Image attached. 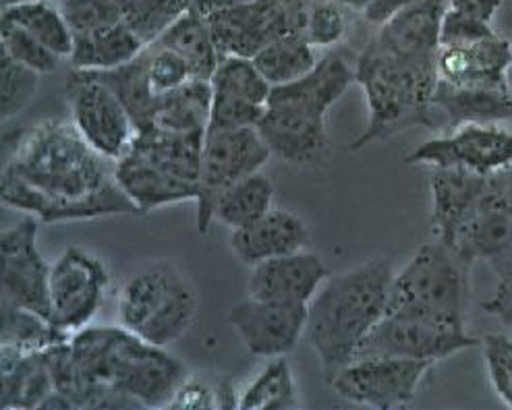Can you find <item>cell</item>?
<instances>
[{
  "label": "cell",
  "mask_w": 512,
  "mask_h": 410,
  "mask_svg": "<svg viewBox=\"0 0 512 410\" xmlns=\"http://www.w3.org/2000/svg\"><path fill=\"white\" fill-rule=\"evenodd\" d=\"M301 34L316 50L336 48L349 34V9L340 0H309Z\"/></svg>",
  "instance_id": "39"
},
{
  "label": "cell",
  "mask_w": 512,
  "mask_h": 410,
  "mask_svg": "<svg viewBox=\"0 0 512 410\" xmlns=\"http://www.w3.org/2000/svg\"><path fill=\"white\" fill-rule=\"evenodd\" d=\"M115 179L137 214H150L166 205L197 201L199 185L183 181L150 162L146 156L129 150L115 160Z\"/></svg>",
  "instance_id": "21"
},
{
  "label": "cell",
  "mask_w": 512,
  "mask_h": 410,
  "mask_svg": "<svg viewBox=\"0 0 512 410\" xmlns=\"http://www.w3.org/2000/svg\"><path fill=\"white\" fill-rule=\"evenodd\" d=\"M434 363L398 357L353 359L332 379L330 388L353 404L378 410L411 404Z\"/></svg>",
  "instance_id": "10"
},
{
  "label": "cell",
  "mask_w": 512,
  "mask_h": 410,
  "mask_svg": "<svg viewBox=\"0 0 512 410\" xmlns=\"http://www.w3.org/2000/svg\"><path fill=\"white\" fill-rule=\"evenodd\" d=\"M270 156L272 152L258 127L206 131L202 172H199V197L195 201L199 234L208 232L214 222V205L218 197L249 174L260 172Z\"/></svg>",
  "instance_id": "8"
},
{
  "label": "cell",
  "mask_w": 512,
  "mask_h": 410,
  "mask_svg": "<svg viewBox=\"0 0 512 410\" xmlns=\"http://www.w3.org/2000/svg\"><path fill=\"white\" fill-rule=\"evenodd\" d=\"M508 90H510V96H512V67L508 71Z\"/></svg>",
  "instance_id": "53"
},
{
  "label": "cell",
  "mask_w": 512,
  "mask_h": 410,
  "mask_svg": "<svg viewBox=\"0 0 512 410\" xmlns=\"http://www.w3.org/2000/svg\"><path fill=\"white\" fill-rule=\"evenodd\" d=\"M340 3H343L349 11L363 15L367 11V7L374 3V0H340Z\"/></svg>",
  "instance_id": "52"
},
{
  "label": "cell",
  "mask_w": 512,
  "mask_h": 410,
  "mask_svg": "<svg viewBox=\"0 0 512 410\" xmlns=\"http://www.w3.org/2000/svg\"><path fill=\"white\" fill-rule=\"evenodd\" d=\"M212 90L210 81L191 79L179 90L164 94L152 125L168 131H208Z\"/></svg>",
  "instance_id": "34"
},
{
  "label": "cell",
  "mask_w": 512,
  "mask_h": 410,
  "mask_svg": "<svg viewBox=\"0 0 512 410\" xmlns=\"http://www.w3.org/2000/svg\"><path fill=\"white\" fill-rule=\"evenodd\" d=\"M479 346L492 390L512 408V338L506 334H488Z\"/></svg>",
  "instance_id": "45"
},
{
  "label": "cell",
  "mask_w": 512,
  "mask_h": 410,
  "mask_svg": "<svg viewBox=\"0 0 512 410\" xmlns=\"http://www.w3.org/2000/svg\"><path fill=\"white\" fill-rule=\"evenodd\" d=\"M510 67L512 44L498 34L467 46L440 48L438 54L440 79L459 87L506 90Z\"/></svg>",
  "instance_id": "20"
},
{
  "label": "cell",
  "mask_w": 512,
  "mask_h": 410,
  "mask_svg": "<svg viewBox=\"0 0 512 410\" xmlns=\"http://www.w3.org/2000/svg\"><path fill=\"white\" fill-rule=\"evenodd\" d=\"M0 19L19 25L59 58H71L75 36L61 7L52 0H19V3L5 5Z\"/></svg>",
  "instance_id": "31"
},
{
  "label": "cell",
  "mask_w": 512,
  "mask_h": 410,
  "mask_svg": "<svg viewBox=\"0 0 512 410\" xmlns=\"http://www.w3.org/2000/svg\"><path fill=\"white\" fill-rule=\"evenodd\" d=\"M446 9L448 0H421L380 25L374 42L401 58H438L440 25Z\"/></svg>",
  "instance_id": "24"
},
{
  "label": "cell",
  "mask_w": 512,
  "mask_h": 410,
  "mask_svg": "<svg viewBox=\"0 0 512 410\" xmlns=\"http://www.w3.org/2000/svg\"><path fill=\"white\" fill-rule=\"evenodd\" d=\"M274 208V185L262 172H253L226 189L214 205V222L231 230L258 222Z\"/></svg>",
  "instance_id": "32"
},
{
  "label": "cell",
  "mask_w": 512,
  "mask_h": 410,
  "mask_svg": "<svg viewBox=\"0 0 512 410\" xmlns=\"http://www.w3.org/2000/svg\"><path fill=\"white\" fill-rule=\"evenodd\" d=\"M65 96L73 125L83 139L110 162L119 160L137 131L112 87L96 71L73 69L65 83Z\"/></svg>",
  "instance_id": "9"
},
{
  "label": "cell",
  "mask_w": 512,
  "mask_h": 410,
  "mask_svg": "<svg viewBox=\"0 0 512 410\" xmlns=\"http://www.w3.org/2000/svg\"><path fill=\"white\" fill-rule=\"evenodd\" d=\"M357 83L367 102V125L349 150L386 141L415 127L436 129L434 92L438 58H401L369 42L355 61Z\"/></svg>",
  "instance_id": "4"
},
{
  "label": "cell",
  "mask_w": 512,
  "mask_h": 410,
  "mask_svg": "<svg viewBox=\"0 0 512 410\" xmlns=\"http://www.w3.org/2000/svg\"><path fill=\"white\" fill-rule=\"evenodd\" d=\"M411 166L461 168L494 177L512 168V131L500 123H469L421 143L407 158Z\"/></svg>",
  "instance_id": "11"
},
{
  "label": "cell",
  "mask_w": 512,
  "mask_h": 410,
  "mask_svg": "<svg viewBox=\"0 0 512 410\" xmlns=\"http://www.w3.org/2000/svg\"><path fill=\"white\" fill-rule=\"evenodd\" d=\"M81 377L77 408L168 406L187 367L127 328H83L71 336Z\"/></svg>",
  "instance_id": "2"
},
{
  "label": "cell",
  "mask_w": 512,
  "mask_h": 410,
  "mask_svg": "<svg viewBox=\"0 0 512 410\" xmlns=\"http://www.w3.org/2000/svg\"><path fill=\"white\" fill-rule=\"evenodd\" d=\"M96 73L112 87V92H115L119 100L125 104L131 121L135 125V131L152 125L162 96H158L152 90V83L148 77L146 50L123 67L110 69V71H96Z\"/></svg>",
  "instance_id": "33"
},
{
  "label": "cell",
  "mask_w": 512,
  "mask_h": 410,
  "mask_svg": "<svg viewBox=\"0 0 512 410\" xmlns=\"http://www.w3.org/2000/svg\"><path fill=\"white\" fill-rule=\"evenodd\" d=\"M481 307L488 315L498 317L506 328L512 330V278L498 280L496 292Z\"/></svg>",
  "instance_id": "47"
},
{
  "label": "cell",
  "mask_w": 512,
  "mask_h": 410,
  "mask_svg": "<svg viewBox=\"0 0 512 410\" xmlns=\"http://www.w3.org/2000/svg\"><path fill=\"white\" fill-rule=\"evenodd\" d=\"M448 7L475 19L492 23L502 7V0H448Z\"/></svg>",
  "instance_id": "49"
},
{
  "label": "cell",
  "mask_w": 512,
  "mask_h": 410,
  "mask_svg": "<svg viewBox=\"0 0 512 410\" xmlns=\"http://www.w3.org/2000/svg\"><path fill=\"white\" fill-rule=\"evenodd\" d=\"M110 282L108 268L94 253L69 247L50 268V321L75 334L90 326Z\"/></svg>",
  "instance_id": "13"
},
{
  "label": "cell",
  "mask_w": 512,
  "mask_h": 410,
  "mask_svg": "<svg viewBox=\"0 0 512 410\" xmlns=\"http://www.w3.org/2000/svg\"><path fill=\"white\" fill-rule=\"evenodd\" d=\"M258 131L272 156L293 166L316 162L328 148L326 116L289 104L268 102Z\"/></svg>",
  "instance_id": "18"
},
{
  "label": "cell",
  "mask_w": 512,
  "mask_h": 410,
  "mask_svg": "<svg viewBox=\"0 0 512 410\" xmlns=\"http://www.w3.org/2000/svg\"><path fill=\"white\" fill-rule=\"evenodd\" d=\"M229 324L251 355L284 357L305 336L307 305L249 297L231 309Z\"/></svg>",
  "instance_id": "17"
},
{
  "label": "cell",
  "mask_w": 512,
  "mask_h": 410,
  "mask_svg": "<svg viewBox=\"0 0 512 410\" xmlns=\"http://www.w3.org/2000/svg\"><path fill=\"white\" fill-rule=\"evenodd\" d=\"M510 44H512V40H510Z\"/></svg>",
  "instance_id": "55"
},
{
  "label": "cell",
  "mask_w": 512,
  "mask_h": 410,
  "mask_svg": "<svg viewBox=\"0 0 512 410\" xmlns=\"http://www.w3.org/2000/svg\"><path fill=\"white\" fill-rule=\"evenodd\" d=\"M328 276L322 257L303 249L251 268L247 292L253 299L309 305Z\"/></svg>",
  "instance_id": "19"
},
{
  "label": "cell",
  "mask_w": 512,
  "mask_h": 410,
  "mask_svg": "<svg viewBox=\"0 0 512 410\" xmlns=\"http://www.w3.org/2000/svg\"><path fill=\"white\" fill-rule=\"evenodd\" d=\"M504 181H506V187H508L510 197H512V168L504 172ZM494 272H496L498 280H510V278H512V251H510V255L500 263L498 268H494Z\"/></svg>",
  "instance_id": "51"
},
{
  "label": "cell",
  "mask_w": 512,
  "mask_h": 410,
  "mask_svg": "<svg viewBox=\"0 0 512 410\" xmlns=\"http://www.w3.org/2000/svg\"><path fill=\"white\" fill-rule=\"evenodd\" d=\"M166 408L181 410H214V408H239V394L229 377L210 382L206 377L187 375L177 388Z\"/></svg>",
  "instance_id": "41"
},
{
  "label": "cell",
  "mask_w": 512,
  "mask_h": 410,
  "mask_svg": "<svg viewBox=\"0 0 512 410\" xmlns=\"http://www.w3.org/2000/svg\"><path fill=\"white\" fill-rule=\"evenodd\" d=\"M446 247L457 253L467 266H473L475 261H488L492 268H498L510 255L512 197L504 172L490 177L486 191Z\"/></svg>",
  "instance_id": "16"
},
{
  "label": "cell",
  "mask_w": 512,
  "mask_h": 410,
  "mask_svg": "<svg viewBox=\"0 0 512 410\" xmlns=\"http://www.w3.org/2000/svg\"><path fill=\"white\" fill-rule=\"evenodd\" d=\"M146 46L148 42L141 40L127 21H121L102 32L75 38L69 61L73 69L81 71H110L131 63Z\"/></svg>",
  "instance_id": "29"
},
{
  "label": "cell",
  "mask_w": 512,
  "mask_h": 410,
  "mask_svg": "<svg viewBox=\"0 0 512 410\" xmlns=\"http://www.w3.org/2000/svg\"><path fill=\"white\" fill-rule=\"evenodd\" d=\"M71 336L56 328L44 315L3 303V348L21 355L44 353L54 344L71 340Z\"/></svg>",
  "instance_id": "36"
},
{
  "label": "cell",
  "mask_w": 512,
  "mask_h": 410,
  "mask_svg": "<svg viewBox=\"0 0 512 410\" xmlns=\"http://www.w3.org/2000/svg\"><path fill=\"white\" fill-rule=\"evenodd\" d=\"M490 183V177L461 168H432V218L430 228L436 241L448 245L459 226L475 208Z\"/></svg>",
  "instance_id": "23"
},
{
  "label": "cell",
  "mask_w": 512,
  "mask_h": 410,
  "mask_svg": "<svg viewBox=\"0 0 512 410\" xmlns=\"http://www.w3.org/2000/svg\"><path fill=\"white\" fill-rule=\"evenodd\" d=\"M204 141L206 131L181 133L148 125L135 133L131 148L162 170L175 174V177L183 181L199 185Z\"/></svg>",
  "instance_id": "27"
},
{
  "label": "cell",
  "mask_w": 512,
  "mask_h": 410,
  "mask_svg": "<svg viewBox=\"0 0 512 410\" xmlns=\"http://www.w3.org/2000/svg\"><path fill=\"white\" fill-rule=\"evenodd\" d=\"M146 56H148V77L152 83V90L158 96L175 92L193 79V73L187 61L175 50H170L158 42H152L146 48Z\"/></svg>",
  "instance_id": "44"
},
{
  "label": "cell",
  "mask_w": 512,
  "mask_h": 410,
  "mask_svg": "<svg viewBox=\"0 0 512 410\" xmlns=\"http://www.w3.org/2000/svg\"><path fill=\"white\" fill-rule=\"evenodd\" d=\"M7 208L44 224L137 214L115 179V162L98 154L67 121L46 119L27 129L3 170Z\"/></svg>",
  "instance_id": "1"
},
{
  "label": "cell",
  "mask_w": 512,
  "mask_h": 410,
  "mask_svg": "<svg viewBox=\"0 0 512 410\" xmlns=\"http://www.w3.org/2000/svg\"><path fill=\"white\" fill-rule=\"evenodd\" d=\"M417 3H421V0H374V3L369 5L367 11L363 13V17H365V21L380 27L386 21H390L394 15L403 13L405 9H409Z\"/></svg>",
  "instance_id": "48"
},
{
  "label": "cell",
  "mask_w": 512,
  "mask_h": 410,
  "mask_svg": "<svg viewBox=\"0 0 512 410\" xmlns=\"http://www.w3.org/2000/svg\"><path fill=\"white\" fill-rule=\"evenodd\" d=\"M494 27L492 23H486L481 19H475L471 15H465L461 11L446 9L440 25V48H450V46H467L486 40L494 36Z\"/></svg>",
  "instance_id": "46"
},
{
  "label": "cell",
  "mask_w": 512,
  "mask_h": 410,
  "mask_svg": "<svg viewBox=\"0 0 512 410\" xmlns=\"http://www.w3.org/2000/svg\"><path fill=\"white\" fill-rule=\"evenodd\" d=\"M309 0H255L208 17L222 56L253 58L270 42L301 34Z\"/></svg>",
  "instance_id": "12"
},
{
  "label": "cell",
  "mask_w": 512,
  "mask_h": 410,
  "mask_svg": "<svg viewBox=\"0 0 512 410\" xmlns=\"http://www.w3.org/2000/svg\"><path fill=\"white\" fill-rule=\"evenodd\" d=\"M212 104L208 131L258 127L266 114L272 85L253 58L222 56L210 79Z\"/></svg>",
  "instance_id": "15"
},
{
  "label": "cell",
  "mask_w": 512,
  "mask_h": 410,
  "mask_svg": "<svg viewBox=\"0 0 512 410\" xmlns=\"http://www.w3.org/2000/svg\"><path fill=\"white\" fill-rule=\"evenodd\" d=\"M479 346L465 321L442 319L413 311H386L359 346L361 357H398L438 365L463 350Z\"/></svg>",
  "instance_id": "7"
},
{
  "label": "cell",
  "mask_w": 512,
  "mask_h": 410,
  "mask_svg": "<svg viewBox=\"0 0 512 410\" xmlns=\"http://www.w3.org/2000/svg\"><path fill=\"white\" fill-rule=\"evenodd\" d=\"M54 392L44 353L21 355L3 348V408H42Z\"/></svg>",
  "instance_id": "30"
},
{
  "label": "cell",
  "mask_w": 512,
  "mask_h": 410,
  "mask_svg": "<svg viewBox=\"0 0 512 410\" xmlns=\"http://www.w3.org/2000/svg\"><path fill=\"white\" fill-rule=\"evenodd\" d=\"M471 266L440 241L421 245L396 272L386 311H413L465 321Z\"/></svg>",
  "instance_id": "6"
},
{
  "label": "cell",
  "mask_w": 512,
  "mask_h": 410,
  "mask_svg": "<svg viewBox=\"0 0 512 410\" xmlns=\"http://www.w3.org/2000/svg\"><path fill=\"white\" fill-rule=\"evenodd\" d=\"M394 270L388 259H369L328 276L307 305L305 338L330 379L349 365L388 309Z\"/></svg>",
  "instance_id": "3"
},
{
  "label": "cell",
  "mask_w": 512,
  "mask_h": 410,
  "mask_svg": "<svg viewBox=\"0 0 512 410\" xmlns=\"http://www.w3.org/2000/svg\"><path fill=\"white\" fill-rule=\"evenodd\" d=\"M59 7L75 38L102 32L106 27L125 21L115 0H61Z\"/></svg>",
  "instance_id": "43"
},
{
  "label": "cell",
  "mask_w": 512,
  "mask_h": 410,
  "mask_svg": "<svg viewBox=\"0 0 512 410\" xmlns=\"http://www.w3.org/2000/svg\"><path fill=\"white\" fill-rule=\"evenodd\" d=\"M255 3V0H193V9L199 11L202 15H212L216 11H226V9H235L241 5Z\"/></svg>",
  "instance_id": "50"
},
{
  "label": "cell",
  "mask_w": 512,
  "mask_h": 410,
  "mask_svg": "<svg viewBox=\"0 0 512 410\" xmlns=\"http://www.w3.org/2000/svg\"><path fill=\"white\" fill-rule=\"evenodd\" d=\"M40 73L17 63L0 50V112L3 121H11L32 106L40 92Z\"/></svg>",
  "instance_id": "38"
},
{
  "label": "cell",
  "mask_w": 512,
  "mask_h": 410,
  "mask_svg": "<svg viewBox=\"0 0 512 410\" xmlns=\"http://www.w3.org/2000/svg\"><path fill=\"white\" fill-rule=\"evenodd\" d=\"M353 83H357L355 65L338 54H326L305 77L272 87L270 102L289 104L328 116L330 108L349 92Z\"/></svg>",
  "instance_id": "25"
},
{
  "label": "cell",
  "mask_w": 512,
  "mask_h": 410,
  "mask_svg": "<svg viewBox=\"0 0 512 410\" xmlns=\"http://www.w3.org/2000/svg\"><path fill=\"white\" fill-rule=\"evenodd\" d=\"M11 3H19V0H3V7H5V5H11Z\"/></svg>",
  "instance_id": "54"
},
{
  "label": "cell",
  "mask_w": 512,
  "mask_h": 410,
  "mask_svg": "<svg viewBox=\"0 0 512 410\" xmlns=\"http://www.w3.org/2000/svg\"><path fill=\"white\" fill-rule=\"evenodd\" d=\"M309 243V228L301 216L289 210L272 208L258 222L233 230L231 251L247 268L260 263L303 251Z\"/></svg>",
  "instance_id": "22"
},
{
  "label": "cell",
  "mask_w": 512,
  "mask_h": 410,
  "mask_svg": "<svg viewBox=\"0 0 512 410\" xmlns=\"http://www.w3.org/2000/svg\"><path fill=\"white\" fill-rule=\"evenodd\" d=\"M123 11V19L152 44L164 29L191 9L193 0H115Z\"/></svg>",
  "instance_id": "40"
},
{
  "label": "cell",
  "mask_w": 512,
  "mask_h": 410,
  "mask_svg": "<svg viewBox=\"0 0 512 410\" xmlns=\"http://www.w3.org/2000/svg\"><path fill=\"white\" fill-rule=\"evenodd\" d=\"M434 114L444 131L469 123H502L512 119L510 90L459 87L438 79L434 92Z\"/></svg>",
  "instance_id": "26"
},
{
  "label": "cell",
  "mask_w": 512,
  "mask_h": 410,
  "mask_svg": "<svg viewBox=\"0 0 512 410\" xmlns=\"http://www.w3.org/2000/svg\"><path fill=\"white\" fill-rule=\"evenodd\" d=\"M0 50H5L17 63L38 71L40 75L56 71L63 61L40 40L7 19H0Z\"/></svg>",
  "instance_id": "42"
},
{
  "label": "cell",
  "mask_w": 512,
  "mask_h": 410,
  "mask_svg": "<svg viewBox=\"0 0 512 410\" xmlns=\"http://www.w3.org/2000/svg\"><path fill=\"white\" fill-rule=\"evenodd\" d=\"M154 42L183 56L193 73V79L210 81L222 58L208 17L193 7L170 23Z\"/></svg>",
  "instance_id": "28"
},
{
  "label": "cell",
  "mask_w": 512,
  "mask_h": 410,
  "mask_svg": "<svg viewBox=\"0 0 512 410\" xmlns=\"http://www.w3.org/2000/svg\"><path fill=\"white\" fill-rule=\"evenodd\" d=\"M316 48L311 46L303 34H287L253 56V63L272 87H280L305 77L318 65Z\"/></svg>",
  "instance_id": "35"
},
{
  "label": "cell",
  "mask_w": 512,
  "mask_h": 410,
  "mask_svg": "<svg viewBox=\"0 0 512 410\" xmlns=\"http://www.w3.org/2000/svg\"><path fill=\"white\" fill-rule=\"evenodd\" d=\"M199 309L191 280L170 261H150L135 270L119 295V321L150 344L168 348L195 324Z\"/></svg>",
  "instance_id": "5"
},
{
  "label": "cell",
  "mask_w": 512,
  "mask_h": 410,
  "mask_svg": "<svg viewBox=\"0 0 512 410\" xmlns=\"http://www.w3.org/2000/svg\"><path fill=\"white\" fill-rule=\"evenodd\" d=\"M40 220L27 216L0 237L3 303L30 309L50 319V268L38 247Z\"/></svg>",
  "instance_id": "14"
},
{
  "label": "cell",
  "mask_w": 512,
  "mask_h": 410,
  "mask_svg": "<svg viewBox=\"0 0 512 410\" xmlns=\"http://www.w3.org/2000/svg\"><path fill=\"white\" fill-rule=\"evenodd\" d=\"M241 410H291L299 408L293 369L284 357H274L239 394Z\"/></svg>",
  "instance_id": "37"
}]
</instances>
